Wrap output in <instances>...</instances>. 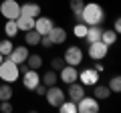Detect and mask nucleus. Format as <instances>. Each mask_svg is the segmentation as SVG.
Instances as JSON below:
<instances>
[{
	"label": "nucleus",
	"mask_w": 121,
	"mask_h": 113,
	"mask_svg": "<svg viewBox=\"0 0 121 113\" xmlns=\"http://www.w3.org/2000/svg\"><path fill=\"white\" fill-rule=\"evenodd\" d=\"M52 18L48 16H36L35 18V30L39 32V35H48V30L52 28Z\"/></svg>",
	"instance_id": "nucleus-10"
},
{
	"label": "nucleus",
	"mask_w": 121,
	"mask_h": 113,
	"mask_svg": "<svg viewBox=\"0 0 121 113\" xmlns=\"http://www.w3.org/2000/svg\"><path fill=\"white\" fill-rule=\"evenodd\" d=\"M65 63L67 65H71V67H79L83 63V48H79V47H69L65 51Z\"/></svg>",
	"instance_id": "nucleus-9"
},
{
	"label": "nucleus",
	"mask_w": 121,
	"mask_h": 113,
	"mask_svg": "<svg viewBox=\"0 0 121 113\" xmlns=\"http://www.w3.org/2000/svg\"><path fill=\"white\" fill-rule=\"evenodd\" d=\"M14 44H12V39H2L0 40V55L2 56H8L10 52H12Z\"/></svg>",
	"instance_id": "nucleus-24"
},
{
	"label": "nucleus",
	"mask_w": 121,
	"mask_h": 113,
	"mask_svg": "<svg viewBox=\"0 0 121 113\" xmlns=\"http://www.w3.org/2000/svg\"><path fill=\"white\" fill-rule=\"evenodd\" d=\"M93 69H95V71H99V73H103V69H105V67L101 65V61H97V65L93 67Z\"/></svg>",
	"instance_id": "nucleus-33"
},
{
	"label": "nucleus",
	"mask_w": 121,
	"mask_h": 113,
	"mask_svg": "<svg viewBox=\"0 0 121 113\" xmlns=\"http://www.w3.org/2000/svg\"><path fill=\"white\" fill-rule=\"evenodd\" d=\"M77 77H79V73H77V67H71V65H65L63 69H60V81L63 83H75L77 81Z\"/></svg>",
	"instance_id": "nucleus-14"
},
{
	"label": "nucleus",
	"mask_w": 121,
	"mask_h": 113,
	"mask_svg": "<svg viewBox=\"0 0 121 113\" xmlns=\"http://www.w3.org/2000/svg\"><path fill=\"white\" fill-rule=\"evenodd\" d=\"M99 111V99L95 97H81L77 101V113H97Z\"/></svg>",
	"instance_id": "nucleus-5"
},
{
	"label": "nucleus",
	"mask_w": 121,
	"mask_h": 113,
	"mask_svg": "<svg viewBox=\"0 0 121 113\" xmlns=\"http://www.w3.org/2000/svg\"><path fill=\"white\" fill-rule=\"evenodd\" d=\"M40 83V75L36 69H28L26 67L24 73H22V85H24V89H28V91H32V89L36 87Z\"/></svg>",
	"instance_id": "nucleus-8"
},
{
	"label": "nucleus",
	"mask_w": 121,
	"mask_h": 113,
	"mask_svg": "<svg viewBox=\"0 0 121 113\" xmlns=\"http://www.w3.org/2000/svg\"><path fill=\"white\" fill-rule=\"evenodd\" d=\"M93 97H95V99H109V97H111V89H109L107 85L95 83V85H93Z\"/></svg>",
	"instance_id": "nucleus-18"
},
{
	"label": "nucleus",
	"mask_w": 121,
	"mask_h": 113,
	"mask_svg": "<svg viewBox=\"0 0 121 113\" xmlns=\"http://www.w3.org/2000/svg\"><path fill=\"white\" fill-rule=\"evenodd\" d=\"M20 14L36 18V16H40V6L36 2H24V4H20Z\"/></svg>",
	"instance_id": "nucleus-15"
},
{
	"label": "nucleus",
	"mask_w": 121,
	"mask_h": 113,
	"mask_svg": "<svg viewBox=\"0 0 121 113\" xmlns=\"http://www.w3.org/2000/svg\"><path fill=\"white\" fill-rule=\"evenodd\" d=\"M101 32H103L101 24L89 26V28H87V35H85V40H87V43H95V40H101Z\"/></svg>",
	"instance_id": "nucleus-17"
},
{
	"label": "nucleus",
	"mask_w": 121,
	"mask_h": 113,
	"mask_svg": "<svg viewBox=\"0 0 121 113\" xmlns=\"http://www.w3.org/2000/svg\"><path fill=\"white\" fill-rule=\"evenodd\" d=\"M101 40H103L107 47H111V44H115V40H117V32L115 30H103L101 32Z\"/></svg>",
	"instance_id": "nucleus-26"
},
{
	"label": "nucleus",
	"mask_w": 121,
	"mask_h": 113,
	"mask_svg": "<svg viewBox=\"0 0 121 113\" xmlns=\"http://www.w3.org/2000/svg\"><path fill=\"white\" fill-rule=\"evenodd\" d=\"M14 22H16V26H18V30H20V32H26V30H32V28H35V18L24 16V14H20Z\"/></svg>",
	"instance_id": "nucleus-16"
},
{
	"label": "nucleus",
	"mask_w": 121,
	"mask_h": 113,
	"mask_svg": "<svg viewBox=\"0 0 121 113\" xmlns=\"http://www.w3.org/2000/svg\"><path fill=\"white\" fill-rule=\"evenodd\" d=\"M67 95H69L71 101H75L77 103L81 97H85V85H81V83H69V91H67Z\"/></svg>",
	"instance_id": "nucleus-13"
},
{
	"label": "nucleus",
	"mask_w": 121,
	"mask_h": 113,
	"mask_svg": "<svg viewBox=\"0 0 121 113\" xmlns=\"http://www.w3.org/2000/svg\"><path fill=\"white\" fill-rule=\"evenodd\" d=\"M87 28H89V26H87L85 22H79V24H75V28H73V35L77 36V39H85V35H87Z\"/></svg>",
	"instance_id": "nucleus-28"
},
{
	"label": "nucleus",
	"mask_w": 121,
	"mask_h": 113,
	"mask_svg": "<svg viewBox=\"0 0 121 113\" xmlns=\"http://www.w3.org/2000/svg\"><path fill=\"white\" fill-rule=\"evenodd\" d=\"M40 36H43V35H39L35 28L24 32V40H26V44H28V47H36V44H40Z\"/></svg>",
	"instance_id": "nucleus-19"
},
{
	"label": "nucleus",
	"mask_w": 121,
	"mask_h": 113,
	"mask_svg": "<svg viewBox=\"0 0 121 113\" xmlns=\"http://www.w3.org/2000/svg\"><path fill=\"white\" fill-rule=\"evenodd\" d=\"M2 59H4V56H2V55H0V63H2Z\"/></svg>",
	"instance_id": "nucleus-34"
},
{
	"label": "nucleus",
	"mask_w": 121,
	"mask_h": 113,
	"mask_svg": "<svg viewBox=\"0 0 121 113\" xmlns=\"http://www.w3.org/2000/svg\"><path fill=\"white\" fill-rule=\"evenodd\" d=\"M65 65H67V63H65V59H60V56H55V59L51 61V69H52V71H56V73H59V71L63 69Z\"/></svg>",
	"instance_id": "nucleus-30"
},
{
	"label": "nucleus",
	"mask_w": 121,
	"mask_h": 113,
	"mask_svg": "<svg viewBox=\"0 0 121 113\" xmlns=\"http://www.w3.org/2000/svg\"><path fill=\"white\" fill-rule=\"evenodd\" d=\"M18 77H20V65H16L8 56H4L0 63V79L4 83H14L18 81Z\"/></svg>",
	"instance_id": "nucleus-2"
},
{
	"label": "nucleus",
	"mask_w": 121,
	"mask_h": 113,
	"mask_svg": "<svg viewBox=\"0 0 121 113\" xmlns=\"http://www.w3.org/2000/svg\"><path fill=\"white\" fill-rule=\"evenodd\" d=\"M4 32H6V36H8V39H14V36H16L20 30H18V26H16V22H14V20H6Z\"/></svg>",
	"instance_id": "nucleus-25"
},
{
	"label": "nucleus",
	"mask_w": 121,
	"mask_h": 113,
	"mask_svg": "<svg viewBox=\"0 0 121 113\" xmlns=\"http://www.w3.org/2000/svg\"><path fill=\"white\" fill-rule=\"evenodd\" d=\"M107 55H109V47L103 43V40L89 43V56L93 59V61H103Z\"/></svg>",
	"instance_id": "nucleus-6"
},
{
	"label": "nucleus",
	"mask_w": 121,
	"mask_h": 113,
	"mask_svg": "<svg viewBox=\"0 0 121 113\" xmlns=\"http://www.w3.org/2000/svg\"><path fill=\"white\" fill-rule=\"evenodd\" d=\"M83 6H85V0H71L69 2V8H71V12H73L75 16H81Z\"/></svg>",
	"instance_id": "nucleus-27"
},
{
	"label": "nucleus",
	"mask_w": 121,
	"mask_h": 113,
	"mask_svg": "<svg viewBox=\"0 0 121 113\" xmlns=\"http://www.w3.org/2000/svg\"><path fill=\"white\" fill-rule=\"evenodd\" d=\"M24 63L28 65V69H36V71H39L40 67H43V56H40V55H28Z\"/></svg>",
	"instance_id": "nucleus-22"
},
{
	"label": "nucleus",
	"mask_w": 121,
	"mask_h": 113,
	"mask_svg": "<svg viewBox=\"0 0 121 113\" xmlns=\"http://www.w3.org/2000/svg\"><path fill=\"white\" fill-rule=\"evenodd\" d=\"M44 99L48 101V105L59 107V105L65 101V91L60 87H56V85H51V87H47V91H44Z\"/></svg>",
	"instance_id": "nucleus-4"
},
{
	"label": "nucleus",
	"mask_w": 121,
	"mask_h": 113,
	"mask_svg": "<svg viewBox=\"0 0 121 113\" xmlns=\"http://www.w3.org/2000/svg\"><path fill=\"white\" fill-rule=\"evenodd\" d=\"M113 30H115L117 35L121 32V20H119V18H115V24H113Z\"/></svg>",
	"instance_id": "nucleus-32"
},
{
	"label": "nucleus",
	"mask_w": 121,
	"mask_h": 113,
	"mask_svg": "<svg viewBox=\"0 0 121 113\" xmlns=\"http://www.w3.org/2000/svg\"><path fill=\"white\" fill-rule=\"evenodd\" d=\"M107 87L111 89V93H119V91H121V77H119V75H115V77L109 81Z\"/></svg>",
	"instance_id": "nucleus-29"
},
{
	"label": "nucleus",
	"mask_w": 121,
	"mask_h": 113,
	"mask_svg": "<svg viewBox=\"0 0 121 113\" xmlns=\"http://www.w3.org/2000/svg\"><path fill=\"white\" fill-rule=\"evenodd\" d=\"M47 36L51 39L52 44H63V43L67 40V36H69V35H67V30L63 28V26H52L51 30H48Z\"/></svg>",
	"instance_id": "nucleus-11"
},
{
	"label": "nucleus",
	"mask_w": 121,
	"mask_h": 113,
	"mask_svg": "<svg viewBox=\"0 0 121 113\" xmlns=\"http://www.w3.org/2000/svg\"><path fill=\"white\" fill-rule=\"evenodd\" d=\"M56 109H59L60 113H77V103H75V101H71V99H65Z\"/></svg>",
	"instance_id": "nucleus-23"
},
{
	"label": "nucleus",
	"mask_w": 121,
	"mask_h": 113,
	"mask_svg": "<svg viewBox=\"0 0 121 113\" xmlns=\"http://www.w3.org/2000/svg\"><path fill=\"white\" fill-rule=\"evenodd\" d=\"M0 14L8 20H16L20 16V4H18L16 0H2V4H0Z\"/></svg>",
	"instance_id": "nucleus-3"
},
{
	"label": "nucleus",
	"mask_w": 121,
	"mask_h": 113,
	"mask_svg": "<svg viewBox=\"0 0 121 113\" xmlns=\"http://www.w3.org/2000/svg\"><path fill=\"white\" fill-rule=\"evenodd\" d=\"M81 18L87 26H95V24H101L105 18V12H103V6L97 4V2H85L81 10Z\"/></svg>",
	"instance_id": "nucleus-1"
},
{
	"label": "nucleus",
	"mask_w": 121,
	"mask_h": 113,
	"mask_svg": "<svg viewBox=\"0 0 121 113\" xmlns=\"http://www.w3.org/2000/svg\"><path fill=\"white\" fill-rule=\"evenodd\" d=\"M99 71H95L93 67H89V69H83L81 73H79L77 81L81 83V85H85V87H93L95 83H99Z\"/></svg>",
	"instance_id": "nucleus-7"
},
{
	"label": "nucleus",
	"mask_w": 121,
	"mask_h": 113,
	"mask_svg": "<svg viewBox=\"0 0 121 113\" xmlns=\"http://www.w3.org/2000/svg\"><path fill=\"white\" fill-rule=\"evenodd\" d=\"M56 81H59V77H56V71H47V73L40 77V83L43 85H47V87H51V85H56Z\"/></svg>",
	"instance_id": "nucleus-21"
},
{
	"label": "nucleus",
	"mask_w": 121,
	"mask_h": 113,
	"mask_svg": "<svg viewBox=\"0 0 121 113\" xmlns=\"http://www.w3.org/2000/svg\"><path fill=\"white\" fill-rule=\"evenodd\" d=\"M12 95H14L12 85L10 83H2L0 85V101H12Z\"/></svg>",
	"instance_id": "nucleus-20"
},
{
	"label": "nucleus",
	"mask_w": 121,
	"mask_h": 113,
	"mask_svg": "<svg viewBox=\"0 0 121 113\" xmlns=\"http://www.w3.org/2000/svg\"><path fill=\"white\" fill-rule=\"evenodd\" d=\"M26 56H28V48H26L24 44H20V47H14L12 48V52L8 55V59L12 63H16V65H24Z\"/></svg>",
	"instance_id": "nucleus-12"
},
{
	"label": "nucleus",
	"mask_w": 121,
	"mask_h": 113,
	"mask_svg": "<svg viewBox=\"0 0 121 113\" xmlns=\"http://www.w3.org/2000/svg\"><path fill=\"white\" fill-rule=\"evenodd\" d=\"M0 111H4V113H10L12 111V103H10V101H0Z\"/></svg>",
	"instance_id": "nucleus-31"
}]
</instances>
